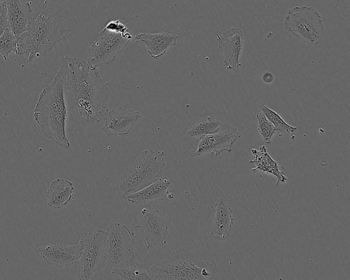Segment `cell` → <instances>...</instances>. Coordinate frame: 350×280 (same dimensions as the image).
I'll list each match as a JSON object with an SVG mask.
<instances>
[{
	"label": "cell",
	"instance_id": "1",
	"mask_svg": "<svg viewBox=\"0 0 350 280\" xmlns=\"http://www.w3.org/2000/svg\"><path fill=\"white\" fill-rule=\"evenodd\" d=\"M68 118L88 126L103 120L108 110L109 90L97 68L70 55L59 58Z\"/></svg>",
	"mask_w": 350,
	"mask_h": 280
},
{
	"label": "cell",
	"instance_id": "2",
	"mask_svg": "<svg viewBox=\"0 0 350 280\" xmlns=\"http://www.w3.org/2000/svg\"><path fill=\"white\" fill-rule=\"evenodd\" d=\"M63 22L62 12L40 11L33 14L27 30L18 35L14 53L24 55L27 64L45 56L71 34L70 29L64 27Z\"/></svg>",
	"mask_w": 350,
	"mask_h": 280
},
{
	"label": "cell",
	"instance_id": "3",
	"mask_svg": "<svg viewBox=\"0 0 350 280\" xmlns=\"http://www.w3.org/2000/svg\"><path fill=\"white\" fill-rule=\"evenodd\" d=\"M67 118L64 80L57 71L51 83L40 92L33 110V118L46 138L69 149L66 134Z\"/></svg>",
	"mask_w": 350,
	"mask_h": 280
},
{
	"label": "cell",
	"instance_id": "4",
	"mask_svg": "<svg viewBox=\"0 0 350 280\" xmlns=\"http://www.w3.org/2000/svg\"><path fill=\"white\" fill-rule=\"evenodd\" d=\"M158 280H208L212 279L215 265L199 259L187 249L173 251L164 259L154 262L150 267Z\"/></svg>",
	"mask_w": 350,
	"mask_h": 280
},
{
	"label": "cell",
	"instance_id": "5",
	"mask_svg": "<svg viewBox=\"0 0 350 280\" xmlns=\"http://www.w3.org/2000/svg\"><path fill=\"white\" fill-rule=\"evenodd\" d=\"M165 166L164 152L145 149L120 175L115 185L117 197L137 192L161 177Z\"/></svg>",
	"mask_w": 350,
	"mask_h": 280
},
{
	"label": "cell",
	"instance_id": "6",
	"mask_svg": "<svg viewBox=\"0 0 350 280\" xmlns=\"http://www.w3.org/2000/svg\"><path fill=\"white\" fill-rule=\"evenodd\" d=\"M284 27L304 43L314 46L323 36V23L320 14L312 6L297 5L287 10Z\"/></svg>",
	"mask_w": 350,
	"mask_h": 280
},
{
	"label": "cell",
	"instance_id": "7",
	"mask_svg": "<svg viewBox=\"0 0 350 280\" xmlns=\"http://www.w3.org/2000/svg\"><path fill=\"white\" fill-rule=\"evenodd\" d=\"M105 236V231L98 229L80 239L82 252L76 262L78 279H92L101 272L106 261Z\"/></svg>",
	"mask_w": 350,
	"mask_h": 280
},
{
	"label": "cell",
	"instance_id": "8",
	"mask_svg": "<svg viewBox=\"0 0 350 280\" xmlns=\"http://www.w3.org/2000/svg\"><path fill=\"white\" fill-rule=\"evenodd\" d=\"M133 38L130 32L121 34L103 27L89 48L88 63L94 68L109 64Z\"/></svg>",
	"mask_w": 350,
	"mask_h": 280
},
{
	"label": "cell",
	"instance_id": "9",
	"mask_svg": "<svg viewBox=\"0 0 350 280\" xmlns=\"http://www.w3.org/2000/svg\"><path fill=\"white\" fill-rule=\"evenodd\" d=\"M135 234L120 222H111L105 231L106 260L113 266L135 259Z\"/></svg>",
	"mask_w": 350,
	"mask_h": 280
},
{
	"label": "cell",
	"instance_id": "10",
	"mask_svg": "<svg viewBox=\"0 0 350 280\" xmlns=\"http://www.w3.org/2000/svg\"><path fill=\"white\" fill-rule=\"evenodd\" d=\"M146 242V249L159 247L165 244L170 236V222L157 209L144 207L135 226Z\"/></svg>",
	"mask_w": 350,
	"mask_h": 280
},
{
	"label": "cell",
	"instance_id": "11",
	"mask_svg": "<svg viewBox=\"0 0 350 280\" xmlns=\"http://www.w3.org/2000/svg\"><path fill=\"white\" fill-rule=\"evenodd\" d=\"M241 137L238 130L228 123H220L218 129L213 133L202 136L196 151L191 157L209 155L216 157L223 152L230 153L235 141Z\"/></svg>",
	"mask_w": 350,
	"mask_h": 280
},
{
	"label": "cell",
	"instance_id": "12",
	"mask_svg": "<svg viewBox=\"0 0 350 280\" xmlns=\"http://www.w3.org/2000/svg\"><path fill=\"white\" fill-rule=\"evenodd\" d=\"M218 47L223 55V61L228 70L237 71L243 47V31L239 27H230L221 34L215 33Z\"/></svg>",
	"mask_w": 350,
	"mask_h": 280
},
{
	"label": "cell",
	"instance_id": "13",
	"mask_svg": "<svg viewBox=\"0 0 350 280\" xmlns=\"http://www.w3.org/2000/svg\"><path fill=\"white\" fill-rule=\"evenodd\" d=\"M81 252V241L75 245L55 242L38 248V253L41 257L47 264L57 267L69 266L76 263Z\"/></svg>",
	"mask_w": 350,
	"mask_h": 280
},
{
	"label": "cell",
	"instance_id": "14",
	"mask_svg": "<svg viewBox=\"0 0 350 280\" xmlns=\"http://www.w3.org/2000/svg\"><path fill=\"white\" fill-rule=\"evenodd\" d=\"M139 117V111L121 106L108 110L102 130L109 136L127 135Z\"/></svg>",
	"mask_w": 350,
	"mask_h": 280
},
{
	"label": "cell",
	"instance_id": "15",
	"mask_svg": "<svg viewBox=\"0 0 350 280\" xmlns=\"http://www.w3.org/2000/svg\"><path fill=\"white\" fill-rule=\"evenodd\" d=\"M135 38L145 44L150 58L158 59L163 56L170 47L176 45L178 36L170 30H165L156 33H137Z\"/></svg>",
	"mask_w": 350,
	"mask_h": 280
},
{
	"label": "cell",
	"instance_id": "16",
	"mask_svg": "<svg viewBox=\"0 0 350 280\" xmlns=\"http://www.w3.org/2000/svg\"><path fill=\"white\" fill-rule=\"evenodd\" d=\"M11 30L19 35L25 32L31 20L33 12L31 2L25 0H4Z\"/></svg>",
	"mask_w": 350,
	"mask_h": 280
},
{
	"label": "cell",
	"instance_id": "17",
	"mask_svg": "<svg viewBox=\"0 0 350 280\" xmlns=\"http://www.w3.org/2000/svg\"><path fill=\"white\" fill-rule=\"evenodd\" d=\"M172 181L167 177H160L145 188L120 196L131 203H148L163 200L167 194Z\"/></svg>",
	"mask_w": 350,
	"mask_h": 280
},
{
	"label": "cell",
	"instance_id": "18",
	"mask_svg": "<svg viewBox=\"0 0 350 280\" xmlns=\"http://www.w3.org/2000/svg\"><path fill=\"white\" fill-rule=\"evenodd\" d=\"M72 181L57 177L52 181L45 192L46 205L53 209H60L75 198Z\"/></svg>",
	"mask_w": 350,
	"mask_h": 280
},
{
	"label": "cell",
	"instance_id": "19",
	"mask_svg": "<svg viewBox=\"0 0 350 280\" xmlns=\"http://www.w3.org/2000/svg\"><path fill=\"white\" fill-rule=\"evenodd\" d=\"M215 207V212L211 226V233L215 239L225 240L229 236L234 222L232 210L223 197L217 200Z\"/></svg>",
	"mask_w": 350,
	"mask_h": 280
},
{
	"label": "cell",
	"instance_id": "20",
	"mask_svg": "<svg viewBox=\"0 0 350 280\" xmlns=\"http://www.w3.org/2000/svg\"><path fill=\"white\" fill-rule=\"evenodd\" d=\"M250 151L254 156V158L252 160H250L249 164L256 165L255 168L251 169L252 172L261 171L274 175L277 180L276 186H278L279 183H284L287 181V177L284 171V167L280 166L278 163L269 155L267 152L265 145H260L258 149H251Z\"/></svg>",
	"mask_w": 350,
	"mask_h": 280
},
{
	"label": "cell",
	"instance_id": "21",
	"mask_svg": "<svg viewBox=\"0 0 350 280\" xmlns=\"http://www.w3.org/2000/svg\"><path fill=\"white\" fill-rule=\"evenodd\" d=\"M111 276L113 279L124 280H158L150 268L145 263L135 262V259L113 266L111 270Z\"/></svg>",
	"mask_w": 350,
	"mask_h": 280
},
{
	"label": "cell",
	"instance_id": "22",
	"mask_svg": "<svg viewBox=\"0 0 350 280\" xmlns=\"http://www.w3.org/2000/svg\"><path fill=\"white\" fill-rule=\"evenodd\" d=\"M219 122L215 116L208 115L195 120L187 130V134L191 137H200L216 131L219 127Z\"/></svg>",
	"mask_w": 350,
	"mask_h": 280
},
{
	"label": "cell",
	"instance_id": "23",
	"mask_svg": "<svg viewBox=\"0 0 350 280\" xmlns=\"http://www.w3.org/2000/svg\"><path fill=\"white\" fill-rule=\"evenodd\" d=\"M259 108L272 123L275 129V133L279 137H282L285 134L293 133L297 130L296 127L288 124L278 113L268 106L260 104Z\"/></svg>",
	"mask_w": 350,
	"mask_h": 280
},
{
	"label": "cell",
	"instance_id": "24",
	"mask_svg": "<svg viewBox=\"0 0 350 280\" xmlns=\"http://www.w3.org/2000/svg\"><path fill=\"white\" fill-rule=\"evenodd\" d=\"M17 40L18 35H16L10 27L0 35V53L5 60L8 59L11 52H15Z\"/></svg>",
	"mask_w": 350,
	"mask_h": 280
},
{
	"label": "cell",
	"instance_id": "25",
	"mask_svg": "<svg viewBox=\"0 0 350 280\" xmlns=\"http://www.w3.org/2000/svg\"><path fill=\"white\" fill-rule=\"evenodd\" d=\"M258 122V130L262 136L263 142L270 144L275 129L272 123L267 118L264 113L260 111L256 115Z\"/></svg>",
	"mask_w": 350,
	"mask_h": 280
},
{
	"label": "cell",
	"instance_id": "26",
	"mask_svg": "<svg viewBox=\"0 0 350 280\" xmlns=\"http://www.w3.org/2000/svg\"><path fill=\"white\" fill-rule=\"evenodd\" d=\"M107 29L114 31L121 34H126L129 33V29H131V26L126 21L115 19L111 20L107 23V25L104 27Z\"/></svg>",
	"mask_w": 350,
	"mask_h": 280
},
{
	"label": "cell",
	"instance_id": "27",
	"mask_svg": "<svg viewBox=\"0 0 350 280\" xmlns=\"http://www.w3.org/2000/svg\"><path fill=\"white\" fill-rule=\"evenodd\" d=\"M10 27L8 10L4 1L0 0V35Z\"/></svg>",
	"mask_w": 350,
	"mask_h": 280
},
{
	"label": "cell",
	"instance_id": "28",
	"mask_svg": "<svg viewBox=\"0 0 350 280\" xmlns=\"http://www.w3.org/2000/svg\"><path fill=\"white\" fill-rule=\"evenodd\" d=\"M262 79L265 83L269 84L273 80V76L270 73H266L264 74Z\"/></svg>",
	"mask_w": 350,
	"mask_h": 280
},
{
	"label": "cell",
	"instance_id": "29",
	"mask_svg": "<svg viewBox=\"0 0 350 280\" xmlns=\"http://www.w3.org/2000/svg\"><path fill=\"white\" fill-rule=\"evenodd\" d=\"M48 1H49V0H44V5H46V4L48 3Z\"/></svg>",
	"mask_w": 350,
	"mask_h": 280
}]
</instances>
